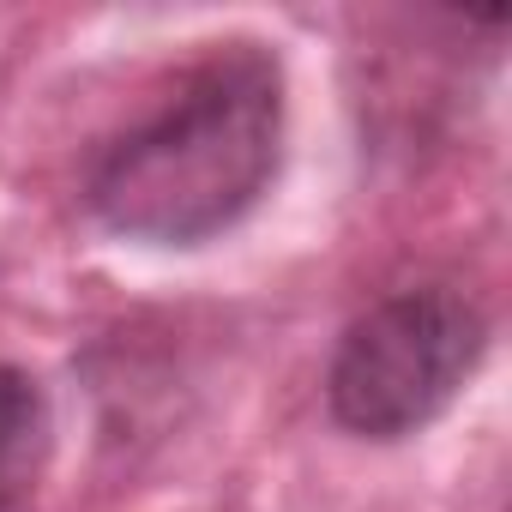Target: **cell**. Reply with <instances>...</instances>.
<instances>
[{
  "mask_svg": "<svg viewBox=\"0 0 512 512\" xmlns=\"http://www.w3.org/2000/svg\"><path fill=\"white\" fill-rule=\"evenodd\" d=\"M55 452V410L31 368L0 362V512H25Z\"/></svg>",
  "mask_w": 512,
  "mask_h": 512,
  "instance_id": "3",
  "label": "cell"
},
{
  "mask_svg": "<svg viewBox=\"0 0 512 512\" xmlns=\"http://www.w3.org/2000/svg\"><path fill=\"white\" fill-rule=\"evenodd\" d=\"M488 320L452 284L392 290L362 308L326 368V410L362 440H404L428 428L482 368Z\"/></svg>",
  "mask_w": 512,
  "mask_h": 512,
  "instance_id": "2",
  "label": "cell"
},
{
  "mask_svg": "<svg viewBox=\"0 0 512 512\" xmlns=\"http://www.w3.org/2000/svg\"><path fill=\"white\" fill-rule=\"evenodd\" d=\"M284 163V61L217 43L175 97L109 139L85 169V211L145 247H199L266 199Z\"/></svg>",
  "mask_w": 512,
  "mask_h": 512,
  "instance_id": "1",
  "label": "cell"
}]
</instances>
